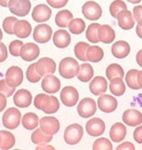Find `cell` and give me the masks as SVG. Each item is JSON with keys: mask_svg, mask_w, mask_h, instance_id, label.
<instances>
[{"mask_svg": "<svg viewBox=\"0 0 142 150\" xmlns=\"http://www.w3.org/2000/svg\"><path fill=\"white\" fill-rule=\"evenodd\" d=\"M34 106L49 115V114H53L58 111L60 108V103L55 96H49L46 93H40L35 97Z\"/></svg>", "mask_w": 142, "mask_h": 150, "instance_id": "6da1fadb", "label": "cell"}, {"mask_svg": "<svg viewBox=\"0 0 142 150\" xmlns=\"http://www.w3.org/2000/svg\"><path fill=\"white\" fill-rule=\"evenodd\" d=\"M80 65L76 59L72 57H65L60 62L59 65V73L61 77L65 79H72L79 72Z\"/></svg>", "mask_w": 142, "mask_h": 150, "instance_id": "7a4b0ae2", "label": "cell"}, {"mask_svg": "<svg viewBox=\"0 0 142 150\" xmlns=\"http://www.w3.org/2000/svg\"><path fill=\"white\" fill-rule=\"evenodd\" d=\"M21 112L16 108H8L2 117L3 125L6 128L13 130L17 128L19 125L21 124Z\"/></svg>", "mask_w": 142, "mask_h": 150, "instance_id": "3957f363", "label": "cell"}, {"mask_svg": "<svg viewBox=\"0 0 142 150\" xmlns=\"http://www.w3.org/2000/svg\"><path fill=\"white\" fill-rule=\"evenodd\" d=\"M82 136H84V129H82V126L79 124L68 125L64 133L65 143L69 145H75L80 143Z\"/></svg>", "mask_w": 142, "mask_h": 150, "instance_id": "277c9868", "label": "cell"}, {"mask_svg": "<svg viewBox=\"0 0 142 150\" xmlns=\"http://www.w3.org/2000/svg\"><path fill=\"white\" fill-rule=\"evenodd\" d=\"M9 10L15 16L23 17L30 13L31 9V3L30 0H10Z\"/></svg>", "mask_w": 142, "mask_h": 150, "instance_id": "5b68a950", "label": "cell"}, {"mask_svg": "<svg viewBox=\"0 0 142 150\" xmlns=\"http://www.w3.org/2000/svg\"><path fill=\"white\" fill-rule=\"evenodd\" d=\"M6 82L11 88H16L19 86L24 80V73L23 70L16 66H13L7 69L6 71Z\"/></svg>", "mask_w": 142, "mask_h": 150, "instance_id": "8992f818", "label": "cell"}, {"mask_svg": "<svg viewBox=\"0 0 142 150\" xmlns=\"http://www.w3.org/2000/svg\"><path fill=\"white\" fill-rule=\"evenodd\" d=\"M82 11L84 16L88 20H98L102 14L101 7L95 1H87L84 4L82 8Z\"/></svg>", "mask_w": 142, "mask_h": 150, "instance_id": "52a82bcc", "label": "cell"}, {"mask_svg": "<svg viewBox=\"0 0 142 150\" xmlns=\"http://www.w3.org/2000/svg\"><path fill=\"white\" fill-rule=\"evenodd\" d=\"M61 101L65 106H71L76 105L77 102L79 100V92L78 90L74 88V86H65L64 88L61 90L60 93Z\"/></svg>", "mask_w": 142, "mask_h": 150, "instance_id": "ba28073f", "label": "cell"}, {"mask_svg": "<svg viewBox=\"0 0 142 150\" xmlns=\"http://www.w3.org/2000/svg\"><path fill=\"white\" fill-rule=\"evenodd\" d=\"M78 113L82 118H89L97 111V104L91 98H84L78 105Z\"/></svg>", "mask_w": 142, "mask_h": 150, "instance_id": "9c48e42d", "label": "cell"}, {"mask_svg": "<svg viewBox=\"0 0 142 150\" xmlns=\"http://www.w3.org/2000/svg\"><path fill=\"white\" fill-rule=\"evenodd\" d=\"M35 69L41 76L53 74L56 71V63L54 62L53 59L49 57L41 58L38 62L35 63Z\"/></svg>", "mask_w": 142, "mask_h": 150, "instance_id": "30bf717a", "label": "cell"}, {"mask_svg": "<svg viewBox=\"0 0 142 150\" xmlns=\"http://www.w3.org/2000/svg\"><path fill=\"white\" fill-rule=\"evenodd\" d=\"M52 36V29L47 24H39L33 30V39L40 44L47 43Z\"/></svg>", "mask_w": 142, "mask_h": 150, "instance_id": "8fae6325", "label": "cell"}, {"mask_svg": "<svg viewBox=\"0 0 142 150\" xmlns=\"http://www.w3.org/2000/svg\"><path fill=\"white\" fill-rule=\"evenodd\" d=\"M40 128L49 135H54L60 130V123L57 118L52 116L43 117L39 122Z\"/></svg>", "mask_w": 142, "mask_h": 150, "instance_id": "7c38bea8", "label": "cell"}, {"mask_svg": "<svg viewBox=\"0 0 142 150\" xmlns=\"http://www.w3.org/2000/svg\"><path fill=\"white\" fill-rule=\"evenodd\" d=\"M40 55V49L34 43L24 44L20 50V57L26 62H32Z\"/></svg>", "mask_w": 142, "mask_h": 150, "instance_id": "4fadbf2b", "label": "cell"}, {"mask_svg": "<svg viewBox=\"0 0 142 150\" xmlns=\"http://www.w3.org/2000/svg\"><path fill=\"white\" fill-rule=\"evenodd\" d=\"M98 108H100L102 112L111 113L117 109V101L115 97L103 93L98 97Z\"/></svg>", "mask_w": 142, "mask_h": 150, "instance_id": "5bb4252c", "label": "cell"}, {"mask_svg": "<svg viewBox=\"0 0 142 150\" xmlns=\"http://www.w3.org/2000/svg\"><path fill=\"white\" fill-rule=\"evenodd\" d=\"M51 9L46 6V4H39L35 6L32 13H31V17L37 23H44L47 20H49L51 17Z\"/></svg>", "mask_w": 142, "mask_h": 150, "instance_id": "9a60e30c", "label": "cell"}, {"mask_svg": "<svg viewBox=\"0 0 142 150\" xmlns=\"http://www.w3.org/2000/svg\"><path fill=\"white\" fill-rule=\"evenodd\" d=\"M85 129L90 136L98 137L104 133L105 124L100 118H92L86 123Z\"/></svg>", "mask_w": 142, "mask_h": 150, "instance_id": "2e32d148", "label": "cell"}, {"mask_svg": "<svg viewBox=\"0 0 142 150\" xmlns=\"http://www.w3.org/2000/svg\"><path fill=\"white\" fill-rule=\"evenodd\" d=\"M42 88L46 93L54 94L61 88V81L54 75L47 74L42 81Z\"/></svg>", "mask_w": 142, "mask_h": 150, "instance_id": "e0dca14e", "label": "cell"}, {"mask_svg": "<svg viewBox=\"0 0 142 150\" xmlns=\"http://www.w3.org/2000/svg\"><path fill=\"white\" fill-rule=\"evenodd\" d=\"M31 102H32V95L27 89H19L18 91L15 92L13 96V103L17 108H29L31 105Z\"/></svg>", "mask_w": 142, "mask_h": 150, "instance_id": "ac0fdd59", "label": "cell"}, {"mask_svg": "<svg viewBox=\"0 0 142 150\" xmlns=\"http://www.w3.org/2000/svg\"><path fill=\"white\" fill-rule=\"evenodd\" d=\"M122 120L130 126H137L142 123V113L136 109H127L122 115Z\"/></svg>", "mask_w": 142, "mask_h": 150, "instance_id": "d6986e66", "label": "cell"}, {"mask_svg": "<svg viewBox=\"0 0 142 150\" xmlns=\"http://www.w3.org/2000/svg\"><path fill=\"white\" fill-rule=\"evenodd\" d=\"M108 86V83L106 81V79L102 76H97L95 77L91 81L89 85V89L92 94L96 96L101 95L104 92H106Z\"/></svg>", "mask_w": 142, "mask_h": 150, "instance_id": "ffe728a7", "label": "cell"}, {"mask_svg": "<svg viewBox=\"0 0 142 150\" xmlns=\"http://www.w3.org/2000/svg\"><path fill=\"white\" fill-rule=\"evenodd\" d=\"M117 19L118 20V26H120L122 30H131L132 28L135 26V18L132 13L128 10L121 11L120 13L117 14Z\"/></svg>", "mask_w": 142, "mask_h": 150, "instance_id": "44dd1931", "label": "cell"}, {"mask_svg": "<svg viewBox=\"0 0 142 150\" xmlns=\"http://www.w3.org/2000/svg\"><path fill=\"white\" fill-rule=\"evenodd\" d=\"M71 43V37L65 30H56L53 34V44L59 49H65Z\"/></svg>", "mask_w": 142, "mask_h": 150, "instance_id": "7402d4cb", "label": "cell"}, {"mask_svg": "<svg viewBox=\"0 0 142 150\" xmlns=\"http://www.w3.org/2000/svg\"><path fill=\"white\" fill-rule=\"evenodd\" d=\"M14 34L20 39H26L30 35L32 28L27 20H17L13 28Z\"/></svg>", "mask_w": 142, "mask_h": 150, "instance_id": "603a6c76", "label": "cell"}, {"mask_svg": "<svg viewBox=\"0 0 142 150\" xmlns=\"http://www.w3.org/2000/svg\"><path fill=\"white\" fill-rule=\"evenodd\" d=\"M98 38L104 44H110L116 38V33L109 25H102L98 30Z\"/></svg>", "mask_w": 142, "mask_h": 150, "instance_id": "cb8c5ba5", "label": "cell"}, {"mask_svg": "<svg viewBox=\"0 0 142 150\" xmlns=\"http://www.w3.org/2000/svg\"><path fill=\"white\" fill-rule=\"evenodd\" d=\"M112 54L116 58L122 59L127 57L130 53V45L126 41H117L112 46Z\"/></svg>", "mask_w": 142, "mask_h": 150, "instance_id": "d4e9b609", "label": "cell"}, {"mask_svg": "<svg viewBox=\"0 0 142 150\" xmlns=\"http://www.w3.org/2000/svg\"><path fill=\"white\" fill-rule=\"evenodd\" d=\"M126 134H127V130H126L125 125L121 123H116L112 125L109 135L114 143H120L125 139Z\"/></svg>", "mask_w": 142, "mask_h": 150, "instance_id": "484cf974", "label": "cell"}, {"mask_svg": "<svg viewBox=\"0 0 142 150\" xmlns=\"http://www.w3.org/2000/svg\"><path fill=\"white\" fill-rule=\"evenodd\" d=\"M15 144V137L11 132L0 130V149L7 150L13 147Z\"/></svg>", "mask_w": 142, "mask_h": 150, "instance_id": "4316f807", "label": "cell"}, {"mask_svg": "<svg viewBox=\"0 0 142 150\" xmlns=\"http://www.w3.org/2000/svg\"><path fill=\"white\" fill-rule=\"evenodd\" d=\"M39 120L38 116L33 112H29L26 113L21 119V124L23 125V127L26 128L27 130H33L38 126L39 125Z\"/></svg>", "mask_w": 142, "mask_h": 150, "instance_id": "83f0119b", "label": "cell"}, {"mask_svg": "<svg viewBox=\"0 0 142 150\" xmlns=\"http://www.w3.org/2000/svg\"><path fill=\"white\" fill-rule=\"evenodd\" d=\"M103 56V50L98 46H89L87 50H86V58L89 62L98 63L102 60Z\"/></svg>", "mask_w": 142, "mask_h": 150, "instance_id": "f1b7e54d", "label": "cell"}, {"mask_svg": "<svg viewBox=\"0 0 142 150\" xmlns=\"http://www.w3.org/2000/svg\"><path fill=\"white\" fill-rule=\"evenodd\" d=\"M73 19V14L68 10H62L55 16V23L60 28L68 27L70 21Z\"/></svg>", "mask_w": 142, "mask_h": 150, "instance_id": "f546056e", "label": "cell"}, {"mask_svg": "<svg viewBox=\"0 0 142 150\" xmlns=\"http://www.w3.org/2000/svg\"><path fill=\"white\" fill-rule=\"evenodd\" d=\"M78 79L84 83H87L91 80V78L94 75V69L92 66L88 63H84L80 66L78 72Z\"/></svg>", "mask_w": 142, "mask_h": 150, "instance_id": "4dcf8cb0", "label": "cell"}, {"mask_svg": "<svg viewBox=\"0 0 142 150\" xmlns=\"http://www.w3.org/2000/svg\"><path fill=\"white\" fill-rule=\"evenodd\" d=\"M110 88V91H111L115 96H121L123 95L125 90H126V86L124 82L122 81V78H114L110 82L109 85Z\"/></svg>", "mask_w": 142, "mask_h": 150, "instance_id": "1f68e13d", "label": "cell"}, {"mask_svg": "<svg viewBox=\"0 0 142 150\" xmlns=\"http://www.w3.org/2000/svg\"><path fill=\"white\" fill-rule=\"evenodd\" d=\"M52 140V135L45 133L41 128H38L34 130L31 134V142L35 144H47Z\"/></svg>", "mask_w": 142, "mask_h": 150, "instance_id": "d6a6232c", "label": "cell"}, {"mask_svg": "<svg viewBox=\"0 0 142 150\" xmlns=\"http://www.w3.org/2000/svg\"><path fill=\"white\" fill-rule=\"evenodd\" d=\"M106 77L108 80L111 81L114 78H122L124 76V70L121 66L118 64H111L106 69Z\"/></svg>", "mask_w": 142, "mask_h": 150, "instance_id": "836d02e7", "label": "cell"}, {"mask_svg": "<svg viewBox=\"0 0 142 150\" xmlns=\"http://www.w3.org/2000/svg\"><path fill=\"white\" fill-rule=\"evenodd\" d=\"M69 31L73 34H81L85 30V22L82 18H75L70 21L68 25Z\"/></svg>", "mask_w": 142, "mask_h": 150, "instance_id": "e575fe53", "label": "cell"}, {"mask_svg": "<svg viewBox=\"0 0 142 150\" xmlns=\"http://www.w3.org/2000/svg\"><path fill=\"white\" fill-rule=\"evenodd\" d=\"M89 45L85 42H79L74 47V53L76 57L80 61L86 62L87 58H86V50H87Z\"/></svg>", "mask_w": 142, "mask_h": 150, "instance_id": "d590c367", "label": "cell"}, {"mask_svg": "<svg viewBox=\"0 0 142 150\" xmlns=\"http://www.w3.org/2000/svg\"><path fill=\"white\" fill-rule=\"evenodd\" d=\"M137 74H138V70L137 69H131L129 70L126 74L125 80L126 84L132 89H139L138 82H137Z\"/></svg>", "mask_w": 142, "mask_h": 150, "instance_id": "8d00e7d4", "label": "cell"}, {"mask_svg": "<svg viewBox=\"0 0 142 150\" xmlns=\"http://www.w3.org/2000/svg\"><path fill=\"white\" fill-rule=\"evenodd\" d=\"M101 25L98 24V23H93V24L89 25L87 30H86V33H85V36L86 39L88 41H90L91 43H98V30L100 29Z\"/></svg>", "mask_w": 142, "mask_h": 150, "instance_id": "74e56055", "label": "cell"}, {"mask_svg": "<svg viewBox=\"0 0 142 150\" xmlns=\"http://www.w3.org/2000/svg\"><path fill=\"white\" fill-rule=\"evenodd\" d=\"M126 9H127V6H126V4L123 1H121V0H116V1L111 3L109 11L112 16L114 18H117V14L120 13L121 11L126 10Z\"/></svg>", "mask_w": 142, "mask_h": 150, "instance_id": "f35d334b", "label": "cell"}, {"mask_svg": "<svg viewBox=\"0 0 142 150\" xmlns=\"http://www.w3.org/2000/svg\"><path fill=\"white\" fill-rule=\"evenodd\" d=\"M94 150H112L113 145L112 143L106 138H100L95 141L93 144Z\"/></svg>", "mask_w": 142, "mask_h": 150, "instance_id": "ab89813d", "label": "cell"}, {"mask_svg": "<svg viewBox=\"0 0 142 150\" xmlns=\"http://www.w3.org/2000/svg\"><path fill=\"white\" fill-rule=\"evenodd\" d=\"M26 75H27V81L30 82V83H33V84L34 83H38L42 78L41 75L36 71V69H35V63L29 66V68H27V69Z\"/></svg>", "mask_w": 142, "mask_h": 150, "instance_id": "60d3db41", "label": "cell"}, {"mask_svg": "<svg viewBox=\"0 0 142 150\" xmlns=\"http://www.w3.org/2000/svg\"><path fill=\"white\" fill-rule=\"evenodd\" d=\"M17 20L18 19L14 16H8L7 18L4 19V21L2 23L4 31H6L8 34H14L13 28H14V24L16 23Z\"/></svg>", "mask_w": 142, "mask_h": 150, "instance_id": "b9f144b4", "label": "cell"}, {"mask_svg": "<svg viewBox=\"0 0 142 150\" xmlns=\"http://www.w3.org/2000/svg\"><path fill=\"white\" fill-rule=\"evenodd\" d=\"M23 42L21 40H13V42H11V44L9 46V51L13 56H20V50L23 47Z\"/></svg>", "mask_w": 142, "mask_h": 150, "instance_id": "7bdbcfd3", "label": "cell"}, {"mask_svg": "<svg viewBox=\"0 0 142 150\" xmlns=\"http://www.w3.org/2000/svg\"><path fill=\"white\" fill-rule=\"evenodd\" d=\"M0 92L7 97H11L15 92V88H11L7 84L5 79H2V80H0Z\"/></svg>", "mask_w": 142, "mask_h": 150, "instance_id": "ee69618b", "label": "cell"}, {"mask_svg": "<svg viewBox=\"0 0 142 150\" xmlns=\"http://www.w3.org/2000/svg\"><path fill=\"white\" fill-rule=\"evenodd\" d=\"M46 2L53 9H62L67 4L68 0H46Z\"/></svg>", "mask_w": 142, "mask_h": 150, "instance_id": "f6af8a7d", "label": "cell"}, {"mask_svg": "<svg viewBox=\"0 0 142 150\" xmlns=\"http://www.w3.org/2000/svg\"><path fill=\"white\" fill-rule=\"evenodd\" d=\"M133 13H134V18L136 20L137 24L142 25V5L134 8Z\"/></svg>", "mask_w": 142, "mask_h": 150, "instance_id": "bcb514c9", "label": "cell"}, {"mask_svg": "<svg viewBox=\"0 0 142 150\" xmlns=\"http://www.w3.org/2000/svg\"><path fill=\"white\" fill-rule=\"evenodd\" d=\"M8 58V50L5 44L0 42V63L5 62Z\"/></svg>", "mask_w": 142, "mask_h": 150, "instance_id": "7dc6e473", "label": "cell"}, {"mask_svg": "<svg viewBox=\"0 0 142 150\" xmlns=\"http://www.w3.org/2000/svg\"><path fill=\"white\" fill-rule=\"evenodd\" d=\"M134 139L137 144H142V125L135 129V131H134Z\"/></svg>", "mask_w": 142, "mask_h": 150, "instance_id": "c3c4849f", "label": "cell"}, {"mask_svg": "<svg viewBox=\"0 0 142 150\" xmlns=\"http://www.w3.org/2000/svg\"><path fill=\"white\" fill-rule=\"evenodd\" d=\"M117 150H120V149H126V150H135V146L132 143L130 142H125V143L121 144L120 145H118L117 147Z\"/></svg>", "mask_w": 142, "mask_h": 150, "instance_id": "681fc988", "label": "cell"}, {"mask_svg": "<svg viewBox=\"0 0 142 150\" xmlns=\"http://www.w3.org/2000/svg\"><path fill=\"white\" fill-rule=\"evenodd\" d=\"M7 105V96L0 92V112L5 109Z\"/></svg>", "mask_w": 142, "mask_h": 150, "instance_id": "f907efd6", "label": "cell"}, {"mask_svg": "<svg viewBox=\"0 0 142 150\" xmlns=\"http://www.w3.org/2000/svg\"><path fill=\"white\" fill-rule=\"evenodd\" d=\"M37 150H45V149H51V150H54L55 148L53 146H51V145L49 144H39L38 146L36 147Z\"/></svg>", "mask_w": 142, "mask_h": 150, "instance_id": "816d5d0a", "label": "cell"}, {"mask_svg": "<svg viewBox=\"0 0 142 150\" xmlns=\"http://www.w3.org/2000/svg\"><path fill=\"white\" fill-rule=\"evenodd\" d=\"M136 62H137V64H138V66H140L142 68V51L141 50H139L136 54Z\"/></svg>", "mask_w": 142, "mask_h": 150, "instance_id": "f5cc1de1", "label": "cell"}, {"mask_svg": "<svg viewBox=\"0 0 142 150\" xmlns=\"http://www.w3.org/2000/svg\"><path fill=\"white\" fill-rule=\"evenodd\" d=\"M136 34L140 39H142V25H137L136 26Z\"/></svg>", "mask_w": 142, "mask_h": 150, "instance_id": "db71d44e", "label": "cell"}, {"mask_svg": "<svg viewBox=\"0 0 142 150\" xmlns=\"http://www.w3.org/2000/svg\"><path fill=\"white\" fill-rule=\"evenodd\" d=\"M137 82H138L139 88H142V70H141V71H139V70H138V74H137Z\"/></svg>", "mask_w": 142, "mask_h": 150, "instance_id": "11a10c76", "label": "cell"}, {"mask_svg": "<svg viewBox=\"0 0 142 150\" xmlns=\"http://www.w3.org/2000/svg\"><path fill=\"white\" fill-rule=\"evenodd\" d=\"M10 0H0V6L3 8H7L8 5H9Z\"/></svg>", "mask_w": 142, "mask_h": 150, "instance_id": "9f6ffc18", "label": "cell"}, {"mask_svg": "<svg viewBox=\"0 0 142 150\" xmlns=\"http://www.w3.org/2000/svg\"><path fill=\"white\" fill-rule=\"evenodd\" d=\"M129 2H131V3H133V4H136V3H139L141 0H128Z\"/></svg>", "mask_w": 142, "mask_h": 150, "instance_id": "6f0895ef", "label": "cell"}, {"mask_svg": "<svg viewBox=\"0 0 142 150\" xmlns=\"http://www.w3.org/2000/svg\"><path fill=\"white\" fill-rule=\"evenodd\" d=\"M2 38H3V31L1 30V29H0V42H1Z\"/></svg>", "mask_w": 142, "mask_h": 150, "instance_id": "680465c9", "label": "cell"}, {"mask_svg": "<svg viewBox=\"0 0 142 150\" xmlns=\"http://www.w3.org/2000/svg\"><path fill=\"white\" fill-rule=\"evenodd\" d=\"M141 51H142V50H141Z\"/></svg>", "mask_w": 142, "mask_h": 150, "instance_id": "91938a15", "label": "cell"}]
</instances>
